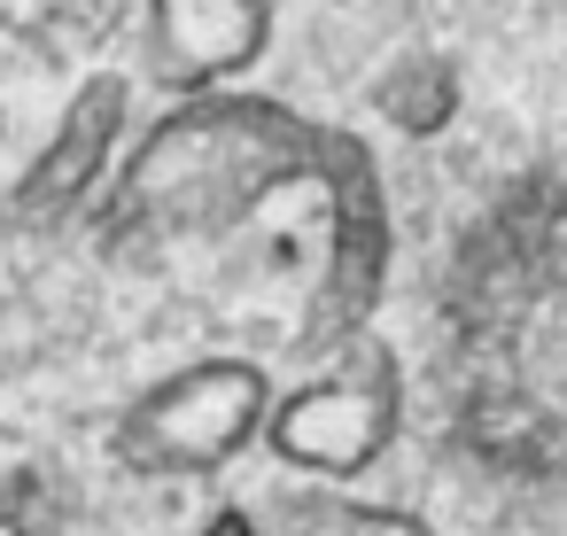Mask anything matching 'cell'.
Returning <instances> with one entry per match:
<instances>
[{
	"label": "cell",
	"instance_id": "cell-1",
	"mask_svg": "<svg viewBox=\"0 0 567 536\" xmlns=\"http://www.w3.org/2000/svg\"><path fill=\"white\" fill-rule=\"evenodd\" d=\"M327 133L334 125H311L272 94H234V86L187 94L110 172L102 249L110 257H156L172 241H218V234L249 226L288 187L319 195Z\"/></svg>",
	"mask_w": 567,
	"mask_h": 536
},
{
	"label": "cell",
	"instance_id": "cell-3",
	"mask_svg": "<svg viewBox=\"0 0 567 536\" xmlns=\"http://www.w3.org/2000/svg\"><path fill=\"white\" fill-rule=\"evenodd\" d=\"M396 427H404V365L373 334H350L327 373L272 396V412H265L272 458L296 474H319V482L373 474L396 451Z\"/></svg>",
	"mask_w": 567,
	"mask_h": 536
},
{
	"label": "cell",
	"instance_id": "cell-9",
	"mask_svg": "<svg viewBox=\"0 0 567 536\" xmlns=\"http://www.w3.org/2000/svg\"><path fill=\"white\" fill-rule=\"evenodd\" d=\"M195 536H265V528H257V513H249V505H210Z\"/></svg>",
	"mask_w": 567,
	"mask_h": 536
},
{
	"label": "cell",
	"instance_id": "cell-5",
	"mask_svg": "<svg viewBox=\"0 0 567 536\" xmlns=\"http://www.w3.org/2000/svg\"><path fill=\"white\" fill-rule=\"evenodd\" d=\"M125 125H133V79L125 71H94L71 86L55 133L40 141V156L17 172V187L0 195V226L17 234H48L63 218H79L110 172H117V148H125Z\"/></svg>",
	"mask_w": 567,
	"mask_h": 536
},
{
	"label": "cell",
	"instance_id": "cell-10",
	"mask_svg": "<svg viewBox=\"0 0 567 536\" xmlns=\"http://www.w3.org/2000/svg\"><path fill=\"white\" fill-rule=\"evenodd\" d=\"M0 133H9V117H0Z\"/></svg>",
	"mask_w": 567,
	"mask_h": 536
},
{
	"label": "cell",
	"instance_id": "cell-2",
	"mask_svg": "<svg viewBox=\"0 0 567 536\" xmlns=\"http://www.w3.org/2000/svg\"><path fill=\"white\" fill-rule=\"evenodd\" d=\"M272 373L257 358H195L164 381H148L117 427H110V458L125 474H156V482H195L218 474L226 458H241L265 435L272 412Z\"/></svg>",
	"mask_w": 567,
	"mask_h": 536
},
{
	"label": "cell",
	"instance_id": "cell-8",
	"mask_svg": "<svg viewBox=\"0 0 567 536\" xmlns=\"http://www.w3.org/2000/svg\"><path fill=\"white\" fill-rule=\"evenodd\" d=\"M334 536H435V528L420 513H404V505H342Z\"/></svg>",
	"mask_w": 567,
	"mask_h": 536
},
{
	"label": "cell",
	"instance_id": "cell-6",
	"mask_svg": "<svg viewBox=\"0 0 567 536\" xmlns=\"http://www.w3.org/2000/svg\"><path fill=\"white\" fill-rule=\"evenodd\" d=\"M272 48V0H148V63L172 94L234 86Z\"/></svg>",
	"mask_w": 567,
	"mask_h": 536
},
{
	"label": "cell",
	"instance_id": "cell-4",
	"mask_svg": "<svg viewBox=\"0 0 567 536\" xmlns=\"http://www.w3.org/2000/svg\"><path fill=\"white\" fill-rule=\"evenodd\" d=\"M319 210H327V257H319V288L303 303V350H342L350 334L373 327L381 296H389V257H396V226H389V187L381 164L358 133H327V172H319Z\"/></svg>",
	"mask_w": 567,
	"mask_h": 536
},
{
	"label": "cell",
	"instance_id": "cell-7",
	"mask_svg": "<svg viewBox=\"0 0 567 536\" xmlns=\"http://www.w3.org/2000/svg\"><path fill=\"white\" fill-rule=\"evenodd\" d=\"M458 102H466V86H458V63H443V55H404V63H389L373 79V110L404 141L451 133L458 125Z\"/></svg>",
	"mask_w": 567,
	"mask_h": 536
}]
</instances>
